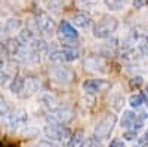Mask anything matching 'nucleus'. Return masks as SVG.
<instances>
[{
    "label": "nucleus",
    "mask_w": 148,
    "mask_h": 147,
    "mask_svg": "<svg viewBox=\"0 0 148 147\" xmlns=\"http://www.w3.org/2000/svg\"><path fill=\"white\" fill-rule=\"evenodd\" d=\"M119 27V21L113 17H104L93 27V36L96 39H108Z\"/></svg>",
    "instance_id": "nucleus-1"
},
{
    "label": "nucleus",
    "mask_w": 148,
    "mask_h": 147,
    "mask_svg": "<svg viewBox=\"0 0 148 147\" xmlns=\"http://www.w3.org/2000/svg\"><path fill=\"white\" fill-rule=\"evenodd\" d=\"M116 124H117V116L116 115H113V113L105 115L99 122H98V125L95 126L93 138H96V140H107L110 137V134L113 132Z\"/></svg>",
    "instance_id": "nucleus-2"
},
{
    "label": "nucleus",
    "mask_w": 148,
    "mask_h": 147,
    "mask_svg": "<svg viewBox=\"0 0 148 147\" xmlns=\"http://www.w3.org/2000/svg\"><path fill=\"white\" fill-rule=\"evenodd\" d=\"M43 132L46 138H49L51 141H64L68 143L70 137H71V129L61 125V124H47L43 128Z\"/></svg>",
    "instance_id": "nucleus-3"
},
{
    "label": "nucleus",
    "mask_w": 148,
    "mask_h": 147,
    "mask_svg": "<svg viewBox=\"0 0 148 147\" xmlns=\"http://www.w3.org/2000/svg\"><path fill=\"white\" fill-rule=\"evenodd\" d=\"M74 110L68 108V107H56L53 110L49 112L47 120H51V124H61V125H65L70 124V122L74 119Z\"/></svg>",
    "instance_id": "nucleus-4"
},
{
    "label": "nucleus",
    "mask_w": 148,
    "mask_h": 147,
    "mask_svg": "<svg viewBox=\"0 0 148 147\" xmlns=\"http://www.w3.org/2000/svg\"><path fill=\"white\" fill-rule=\"evenodd\" d=\"M36 24H37V28L47 36H52L56 31V24H55L53 18L49 14H46V12H40V14L37 15Z\"/></svg>",
    "instance_id": "nucleus-5"
},
{
    "label": "nucleus",
    "mask_w": 148,
    "mask_h": 147,
    "mask_svg": "<svg viewBox=\"0 0 148 147\" xmlns=\"http://www.w3.org/2000/svg\"><path fill=\"white\" fill-rule=\"evenodd\" d=\"M27 120H28V113L24 108H15L14 112L8 113V124L14 128L25 125Z\"/></svg>",
    "instance_id": "nucleus-6"
},
{
    "label": "nucleus",
    "mask_w": 148,
    "mask_h": 147,
    "mask_svg": "<svg viewBox=\"0 0 148 147\" xmlns=\"http://www.w3.org/2000/svg\"><path fill=\"white\" fill-rule=\"evenodd\" d=\"M51 76L53 77V80H56L59 83H70L74 79V73L68 67L59 66V67H55L51 70Z\"/></svg>",
    "instance_id": "nucleus-7"
},
{
    "label": "nucleus",
    "mask_w": 148,
    "mask_h": 147,
    "mask_svg": "<svg viewBox=\"0 0 148 147\" xmlns=\"http://www.w3.org/2000/svg\"><path fill=\"white\" fill-rule=\"evenodd\" d=\"M82 86L86 94H96L99 91H105L107 88H110V83L102 79H89V80H84Z\"/></svg>",
    "instance_id": "nucleus-8"
},
{
    "label": "nucleus",
    "mask_w": 148,
    "mask_h": 147,
    "mask_svg": "<svg viewBox=\"0 0 148 147\" xmlns=\"http://www.w3.org/2000/svg\"><path fill=\"white\" fill-rule=\"evenodd\" d=\"M0 46H2V51L9 57H15L21 52V42L19 39H15V37L5 39Z\"/></svg>",
    "instance_id": "nucleus-9"
},
{
    "label": "nucleus",
    "mask_w": 148,
    "mask_h": 147,
    "mask_svg": "<svg viewBox=\"0 0 148 147\" xmlns=\"http://www.w3.org/2000/svg\"><path fill=\"white\" fill-rule=\"evenodd\" d=\"M37 91H39V83H37V80L34 77H25L24 79V86H22V89L18 95L21 98H30Z\"/></svg>",
    "instance_id": "nucleus-10"
},
{
    "label": "nucleus",
    "mask_w": 148,
    "mask_h": 147,
    "mask_svg": "<svg viewBox=\"0 0 148 147\" xmlns=\"http://www.w3.org/2000/svg\"><path fill=\"white\" fill-rule=\"evenodd\" d=\"M59 33L64 39H77L79 37L77 30L74 28V26L68 21H62L59 24Z\"/></svg>",
    "instance_id": "nucleus-11"
},
{
    "label": "nucleus",
    "mask_w": 148,
    "mask_h": 147,
    "mask_svg": "<svg viewBox=\"0 0 148 147\" xmlns=\"http://www.w3.org/2000/svg\"><path fill=\"white\" fill-rule=\"evenodd\" d=\"M71 22L79 28H89L92 26V18L88 14H84V12H79V14L73 15Z\"/></svg>",
    "instance_id": "nucleus-12"
},
{
    "label": "nucleus",
    "mask_w": 148,
    "mask_h": 147,
    "mask_svg": "<svg viewBox=\"0 0 148 147\" xmlns=\"http://www.w3.org/2000/svg\"><path fill=\"white\" fill-rule=\"evenodd\" d=\"M62 54L65 58V63H70V61H74L79 58V49H76L74 46H64Z\"/></svg>",
    "instance_id": "nucleus-13"
},
{
    "label": "nucleus",
    "mask_w": 148,
    "mask_h": 147,
    "mask_svg": "<svg viewBox=\"0 0 148 147\" xmlns=\"http://www.w3.org/2000/svg\"><path fill=\"white\" fill-rule=\"evenodd\" d=\"M24 79H25V77H22V76H15L14 79H12V82L9 83V89H10L12 94L18 95L21 92V89L24 86Z\"/></svg>",
    "instance_id": "nucleus-14"
},
{
    "label": "nucleus",
    "mask_w": 148,
    "mask_h": 147,
    "mask_svg": "<svg viewBox=\"0 0 148 147\" xmlns=\"http://www.w3.org/2000/svg\"><path fill=\"white\" fill-rule=\"evenodd\" d=\"M135 119H136V115H135L132 110H127V112H125L123 113V116H121V126L123 128H129V126H132L133 125V122H135Z\"/></svg>",
    "instance_id": "nucleus-15"
},
{
    "label": "nucleus",
    "mask_w": 148,
    "mask_h": 147,
    "mask_svg": "<svg viewBox=\"0 0 148 147\" xmlns=\"http://www.w3.org/2000/svg\"><path fill=\"white\" fill-rule=\"evenodd\" d=\"M30 48L33 49V51H36V52H39V54H43L46 49H47V43L43 40V39H33L31 42H30Z\"/></svg>",
    "instance_id": "nucleus-16"
},
{
    "label": "nucleus",
    "mask_w": 148,
    "mask_h": 147,
    "mask_svg": "<svg viewBox=\"0 0 148 147\" xmlns=\"http://www.w3.org/2000/svg\"><path fill=\"white\" fill-rule=\"evenodd\" d=\"M104 3L110 10H120L127 5V0H104Z\"/></svg>",
    "instance_id": "nucleus-17"
},
{
    "label": "nucleus",
    "mask_w": 148,
    "mask_h": 147,
    "mask_svg": "<svg viewBox=\"0 0 148 147\" xmlns=\"http://www.w3.org/2000/svg\"><path fill=\"white\" fill-rule=\"evenodd\" d=\"M22 27V21L18 19V18H9L5 24V30L9 33V31H15V30H21Z\"/></svg>",
    "instance_id": "nucleus-18"
},
{
    "label": "nucleus",
    "mask_w": 148,
    "mask_h": 147,
    "mask_svg": "<svg viewBox=\"0 0 148 147\" xmlns=\"http://www.w3.org/2000/svg\"><path fill=\"white\" fill-rule=\"evenodd\" d=\"M33 39H34V31H33V30H30V28H22V30L19 31V42L30 43Z\"/></svg>",
    "instance_id": "nucleus-19"
},
{
    "label": "nucleus",
    "mask_w": 148,
    "mask_h": 147,
    "mask_svg": "<svg viewBox=\"0 0 148 147\" xmlns=\"http://www.w3.org/2000/svg\"><path fill=\"white\" fill-rule=\"evenodd\" d=\"M142 103H144V97H142V95H139V94L132 95V97L129 98V104H130L133 108L141 107V106H142Z\"/></svg>",
    "instance_id": "nucleus-20"
},
{
    "label": "nucleus",
    "mask_w": 148,
    "mask_h": 147,
    "mask_svg": "<svg viewBox=\"0 0 148 147\" xmlns=\"http://www.w3.org/2000/svg\"><path fill=\"white\" fill-rule=\"evenodd\" d=\"M9 112H10L9 103L6 101V98H3L2 95H0V116H6Z\"/></svg>",
    "instance_id": "nucleus-21"
},
{
    "label": "nucleus",
    "mask_w": 148,
    "mask_h": 147,
    "mask_svg": "<svg viewBox=\"0 0 148 147\" xmlns=\"http://www.w3.org/2000/svg\"><path fill=\"white\" fill-rule=\"evenodd\" d=\"M80 140H82V132H80V131L76 132L74 135L71 134V137H70V140H68V143H67V147H76V146L80 143Z\"/></svg>",
    "instance_id": "nucleus-22"
},
{
    "label": "nucleus",
    "mask_w": 148,
    "mask_h": 147,
    "mask_svg": "<svg viewBox=\"0 0 148 147\" xmlns=\"http://www.w3.org/2000/svg\"><path fill=\"white\" fill-rule=\"evenodd\" d=\"M129 83H130L132 88H138V86H141V85H142V77L141 76H135V77L130 79Z\"/></svg>",
    "instance_id": "nucleus-23"
},
{
    "label": "nucleus",
    "mask_w": 148,
    "mask_h": 147,
    "mask_svg": "<svg viewBox=\"0 0 148 147\" xmlns=\"http://www.w3.org/2000/svg\"><path fill=\"white\" fill-rule=\"evenodd\" d=\"M9 75L8 73H0V86H6L9 83Z\"/></svg>",
    "instance_id": "nucleus-24"
},
{
    "label": "nucleus",
    "mask_w": 148,
    "mask_h": 147,
    "mask_svg": "<svg viewBox=\"0 0 148 147\" xmlns=\"http://www.w3.org/2000/svg\"><path fill=\"white\" fill-rule=\"evenodd\" d=\"M95 141H96V138H88V140L82 141L80 147H96L95 146Z\"/></svg>",
    "instance_id": "nucleus-25"
},
{
    "label": "nucleus",
    "mask_w": 148,
    "mask_h": 147,
    "mask_svg": "<svg viewBox=\"0 0 148 147\" xmlns=\"http://www.w3.org/2000/svg\"><path fill=\"white\" fill-rule=\"evenodd\" d=\"M147 5H148V0H133V8H136V9L145 8Z\"/></svg>",
    "instance_id": "nucleus-26"
},
{
    "label": "nucleus",
    "mask_w": 148,
    "mask_h": 147,
    "mask_svg": "<svg viewBox=\"0 0 148 147\" xmlns=\"http://www.w3.org/2000/svg\"><path fill=\"white\" fill-rule=\"evenodd\" d=\"M136 135H138L136 131H127V132H125V135H123V137H125L126 140H129V141H133L135 138H136Z\"/></svg>",
    "instance_id": "nucleus-27"
},
{
    "label": "nucleus",
    "mask_w": 148,
    "mask_h": 147,
    "mask_svg": "<svg viewBox=\"0 0 148 147\" xmlns=\"http://www.w3.org/2000/svg\"><path fill=\"white\" fill-rule=\"evenodd\" d=\"M139 48H141V52H142L144 55H147V57H148V39H145V40L141 43V46H139Z\"/></svg>",
    "instance_id": "nucleus-28"
},
{
    "label": "nucleus",
    "mask_w": 148,
    "mask_h": 147,
    "mask_svg": "<svg viewBox=\"0 0 148 147\" xmlns=\"http://www.w3.org/2000/svg\"><path fill=\"white\" fill-rule=\"evenodd\" d=\"M37 147H56L55 144H52L51 141H40L37 144Z\"/></svg>",
    "instance_id": "nucleus-29"
},
{
    "label": "nucleus",
    "mask_w": 148,
    "mask_h": 147,
    "mask_svg": "<svg viewBox=\"0 0 148 147\" xmlns=\"http://www.w3.org/2000/svg\"><path fill=\"white\" fill-rule=\"evenodd\" d=\"M110 147H126V146H125V143H121L120 140H114L113 143H111Z\"/></svg>",
    "instance_id": "nucleus-30"
},
{
    "label": "nucleus",
    "mask_w": 148,
    "mask_h": 147,
    "mask_svg": "<svg viewBox=\"0 0 148 147\" xmlns=\"http://www.w3.org/2000/svg\"><path fill=\"white\" fill-rule=\"evenodd\" d=\"M3 66H5V59H3V57L0 55V70L3 68Z\"/></svg>",
    "instance_id": "nucleus-31"
},
{
    "label": "nucleus",
    "mask_w": 148,
    "mask_h": 147,
    "mask_svg": "<svg viewBox=\"0 0 148 147\" xmlns=\"http://www.w3.org/2000/svg\"><path fill=\"white\" fill-rule=\"evenodd\" d=\"M142 147H148V143H145V144H144V146H142Z\"/></svg>",
    "instance_id": "nucleus-32"
},
{
    "label": "nucleus",
    "mask_w": 148,
    "mask_h": 147,
    "mask_svg": "<svg viewBox=\"0 0 148 147\" xmlns=\"http://www.w3.org/2000/svg\"><path fill=\"white\" fill-rule=\"evenodd\" d=\"M147 94H148V88H147Z\"/></svg>",
    "instance_id": "nucleus-33"
}]
</instances>
